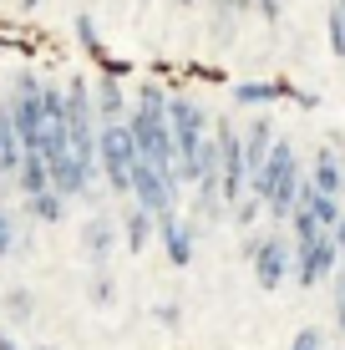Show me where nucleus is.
<instances>
[{
  "label": "nucleus",
  "mask_w": 345,
  "mask_h": 350,
  "mask_svg": "<svg viewBox=\"0 0 345 350\" xmlns=\"http://www.w3.org/2000/svg\"><path fill=\"white\" fill-rule=\"evenodd\" d=\"M300 188H305V178H300V158H294V148H290V142H275L269 163L254 173V198H264L275 219H290L294 203H300Z\"/></svg>",
  "instance_id": "nucleus-1"
},
{
  "label": "nucleus",
  "mask_w": 345,
  "mask_h": 350,
  "mask_svg": "<svg viewBox=\"0 0 345 350\" xmlns=\"http://www.w3.org/2000/svg\"><path fill=\"white\" fill-rule=\"evenodd\" d=\"M97 158H102V173L117 193H133V173H137V142H133V127L127 122H102L97 127Z\"/></svg>",
  "instance_id": "nucleus-2"
},
{
  "label": "nucleus",
  "mask_w": 345,
  "mask_h": 350,
  "mask_svg": "<svg viewBox=\"0 0 345 350\" xmlns=\"http://www.w3.org/2000/svg\"><path fill=\"white\" fill-rule=\"evenodd\" d=\"M173 188H178V173L173 167H152L137 158V173H133V193H137V208H148L152 219L173 213Z\"/></svg>",
  "instance_id": "nucleus-3"
},
{
  "label": "nucleus",
  "mask_w": 345,
  "mask_h": 350,
  "mask_svg": "<svg viewBox=\"0 0 345 350\" xmlns=\"http://www.w3.org/2000/svg\"><path fill=\"white\" fill-rule=\"evenodd\" d=\"M219 158H223V198H234L239 203V193L244 188H254V167H249L244 158V142H239V132H234L229 122H219Z\"/></svg>",
  "instance_id": "nucleus-4"
},
{
  "label": "nucleus",
  "mask_w": 345,
  "mask_h": 350,
  "mask_svg": "<svg viewBox=\"0 0 345 350\" xmlns=\"http://www.w3.org/2000/svg\"><path fill=\"white\" fill-rule=\"evenodd\" d=\"M290 269H294V249L284 244L279 234L254 244V280H259V289H279Z\"/></svg>",
  "instance_id": "nucleus-5"
},
{
  "label": "nucleus",
  "mask_w": 345,
  "mask_h": 350,
  "mask_svg": "<svg viewBox=\"0 0 345 350\" xmlns=\"http://www.w3.org/2000/svg\"><path fill=\"white\" fill-rule=\"evenodd\" d=\"M335 264H340L335 234H320V239H310V244H300V254H294V274H300V284H320Z\"/></svg>",
  "instance_id": "nucleus-6"
},
{
  "label": "nucleus",
  "mask_w": 345,
  "mask_h": 350,
  "mask_svg": "<svg viewBox=\"0 0 345 350\" xmlns=\"http://www.w3.org/2000/svg\"><path fill=\"white\" fill-rule=\"evenodd\" d=\"M20 158H26V148H20V132H16V117H10V107L0 102V178L20 173Z\"/></svg>",
  "instance_id": "nucleus-7"
},
{
  "label": "nucleus",
  "mask_w": 345,
  "mask_h": 350,
  "mask_svg": "<svg viewBox=\"0 0 345 350\" xmlns=\"http://www.w3.org/2000/svg\"><path fill=\"white\" fill-rule=\"evenodd\" d=\"M158 234H163V244H168V259H173V264H188V259H193V234H188V224H178L173 213H163V219H158Z\"/></svg>",
  "instance_id": "nucleus-8"
},
{
  "label": "nucleus",
  "mask_w": 345,
  "mask_h": 350,
  "mask_svg": "<svg viewBox=\"0 0 345 350\" xmlns=\"http://www.w3.org/2000/svg\"><path fill=\"white\" fill-rule=\"evenodd\" d=\"M16 178H20V188H26V198H36V193H51V163H46V152H26Z\"/></svg>",
  "instance_id": "nucleus-9"
},
{
  "label": "nucleus",
  "mask_w": 345,
  "mask_h": 350,
  "mask_svg": "<svg viewBox=\"0 0 345 350\" xmlns=\"http://www.w3.org/2000/svg\"><path fill=\"white\" fill-rule=\"evenodd\" d=\"M51 188L61 193V198H66V193H81V188H87V167L77 163V152L51 158Z\"/></svg>",
  "instance_id": "nucleus-10"
},
{
  "label": "nucleus",
  "mask_w": 345,
  "mask_h": 350,
  "mask_svg": "<svg viewBox=\"0 0 345 350\" xmlns=\"http://www.w3.org/2000/svg\"><path fill=\"white\" fill-rule=\"evenodd\" d=\"M269 152H275V127H269L264 117H259V122L244 132V158H249V167L259 173V167L269 163Z\"/></svg>",
  "instance_id": "nucleus-11"
},
{
  "label": "nucleus",
  "mask_w": 345,
  "mask_h": 350,
  "mask_svg": "<svg viewBox=\"0 0 345 350\" xmlns=\"http://www.w3.org/2000/svg\"><path fill=\"white\" fill-rule=\"evenodd\" d=\"M310 183H315L320 193H330V198L340 193L345 173H340V158H335V148H320V152H315V173H310Z\"/></svg>",
  "instance_id": "nucleus-12"
},
{
  "label": "nucleus",
  "mask_w": 345,
  "mask_h": 350,
  "mask_svg": "<svg viewBox=\"0 0 345 350\" xmlns=\"http://www.w3.org/2000/svg\"><path fill=\"white\" fill-rule=\"evenodd\" d=\"M26 213H31V219H41V224H56V219H61V193H36V198H26Z\"/></svg>",
  "instance_id": "nucleus-13"
},
{
  "label": "nucleus",
  "mask_w": 345,
  "mask_h": 350,
  "mask_svg": "<svg viewBox=\"0 0 345 350\" xmlns=\"http://www.w3.org/2000/svg\"><path fill=\"white\" fill-rule=\"evenodd\" d=\"M97 112H102V122H122V92H117V77H102Z\"/></svg>",
  "instance_id": "nucleus-14"
},
{
  "label": "nucleus",
  "mask_w": 345,
  "mask_h": 350,
  "mask_svg": "<svg viewBox=\"0 0 345 350\" xmlns=\"http://www.w3.org/2000/svg\"><path fill=\"white\" fill-rule=\"evenodd\" d=\"M152 224H158V219H152L148 208H133V213H127V244L142 249V244H148V234H152Z\"/></svg>",
  "instance_id": "nucleus-15"
},
{
  "label": "nucleus",
  "mask_w": 345,
  "mask_h": 350,
  "mask_svg": "<svg viewBox=\"0 0 345 350\" xmlns=\"http://www.w3.org/2000/svg\"><path fill=\"white\" fill-rule=\"evenodd\" d=\"M239 102H269V96H279V81H239Z\"/></svg>",
  "instance_id": "nucleus-16"
},
{
  "label": "nucleus",
  "mask_w": 345,
  "mask_h": 350,
  "mask_svg": "<svg viewBox=\"0 0 345 350\" xmlns=\"http://www.w3.org/2000/svg\"><path fill=\"white\" fill-rule=\"evenodd\" d=\"M87 244H92V254L107 259V249H112V228H107V219H92L87 224Z\"/></svg>",
  "instance_id": "nucleus-17"
},
{
  "label": "nucleus",
  "mask_w": 345,
  "mask_h": 350,
  "mask_svg": "<svg viewBox=\"0 0 345 350\" xmlns=\"http://www.w3.org/2000/svg\"><path fill=\"white\" fill-rule=\"evenodd\" d=\"M5 315L10 320H31V295H26V289H10V295H5Z\"/></svg>",
  "instance_id": "nucleus-18"
},
{
  "label": "nucleus",
  "mask_w": 345,
  "mask_h": 350,
  "mask_svg": "<svg viewBox=\"0 0 345 350\" xmlns=\"http://www.w3.org/2000/svg\"><path fill=\"white\" fill-rule=\"evenodd\" d=\"M330 51L345 56V10H340V5L330 10Z\"/></svg>",
  "instance_id": "nucleus-19"
},
{
  "label": "nucleus",
  "mask_w": 345,
  "mask_h": 350,
  "mask_svg": "<svg viewBox=\"0 0 345 350\" xmlns=\"http://www.w3.org/2000/svg\"><path fill=\"white\" fill-rule=\"evenodd\" d=\"M77 36H81V46H87L92 56H102V41H97V31H92V16H77Z\"/></svg>",
  "instance_id": "nucleus-20"
},
{
  "label": "nucleus",
  "mask_w": 345,
  "mask_h": 350,
  "mask_svg": "<svg viewBox=\"0 0 345 350\" xmlns=\"http://www.w3.org/2000/svg\"><path fill=\"white\" fill-rule=\"evenodd\" d=\"M10 244H16V224H10V213H0V259L10 254Z\"/></svg>",
  "instance_id": "nucleus-21"
},
{
  "label": "nucleus",
  "mask_w": 345,
  "mask_h": 350,
  "mask_svg": "<svg viewBox=\"0 0 345 350\" xmlns=\"http://www.w3.org/2000/svg\"><path fill=\"white\" fill-rule=\"evenodd\" d=\"M320 340H325V335H320L315 325H310V330H300V335H294V345H290V350H320Z\"/></svg>",
  "instance_id": "nucleus-22"
},
{
  "label": "nucleus",
  "mask_w": 345,
  "mask_h": 350,
  "mask_svg": "<svg viewBox=\"0 0 345 350\" xmlns=\"http://www.w3.org/2000/svg\"><path fill=\"white\" fill-rule=\"evenodd\" d=\"M234 5H239V10H244V5H259V16H264V21L279 16V0H234Z\"/></svg>",
  "instance_id": "nucleus-23"
},
{
  "label": "nucleus",
  "mask_w": 345,
  "mask_h": 350,
  "mask_svg": "<svg viewBox=\"0 0 345 350\" xmlns=\"http://www.w3.org/2000/svg\"><path fill=\"white\" fill-rule=\"evenodd\" d=\"M335 244H340V254H345V219H340V228H335Z\"/></svg>",
  "instance_id": "nucleus-24"
},
{
  "label": "nucleus",
  "mask_w": 345,
  "mask_h": 350,
  "mask_svg": "<svg viewBox=\"0 0 345 350\" xmlns=\"http://www.w3.org/2000/svg\"><path fill=\"white\" fill-rule=\"evenodd\" d=\"M0 350H16V340H10V335H0Z\"/></svg>",
  "instance_id": "nucleus-25"
},
{
  "label": "nucleus",
  "mask_w": 345,
  "mask_h": 350,
  "mask_svg": "<svg viewBox=\"0 0 345 350\" xmlns=\"http://www.w3.org/2000/svg\"><path fill=\"white\" fill-rule=\"evenodd\" d=\"M340 330H345V295H340Z\"/></svg>",
  "instance_id": "nucleus-26"
},
{
  "label": "nucleus",
  "mask_w": 345,
  "mask_h": 350,
  "mask_svg": "<svg viewBox=\"0 0 345 350\" xmlns=\"http://www.w3.org/2000/svg\"><path fill=\"white\" fill-rule=\"evenodd\" d=\"M36 350H51V345H36Z\"/></svg>",
  "instance_id": "nucleus-27"
},
{
  "label": "nucleus",
  "mask_w": 345,
  "mask_h": 350,
  "mask_svg": "<svg viewBox=\"0 0 345 350\" xmlns=\"http://www.w3.org/2000/svg\"><path fill=\"white\" fill-rule=\"evenodd\" d=\"M183 5H193V0H183Z\"/></svg>",
  "instance_id": "nucleus-28"
},
{
  "label": "nucleus",
  "mask_w": 345,
  "mask_h": 350,
  "mask_svg": "<svg viewBox=\"0 0 345 350\" xmlns=\"http://www.w3.org/2000/svg\"><path fill=\"white\" fill-rule=\"evenodd\" d=\"M340 10H345V0H340Z\"/></svg>",
  "instance_id": "nucleus-29"
},
{
  "label": "nucleus",
  "mask_w": 345,
  "mask_h": 350,
  "mask_svg": "<svg viewBox=\"0 0 345 350\" xmlns=\"http://www.w3.org/2000/svg\"><path fill=\"white\" fill-rule=\"evenodd\" d=\"M340 264H345V254H340Z\"/></svg>",
  "instance_id": "nucleus-30"
}]
</instances>
